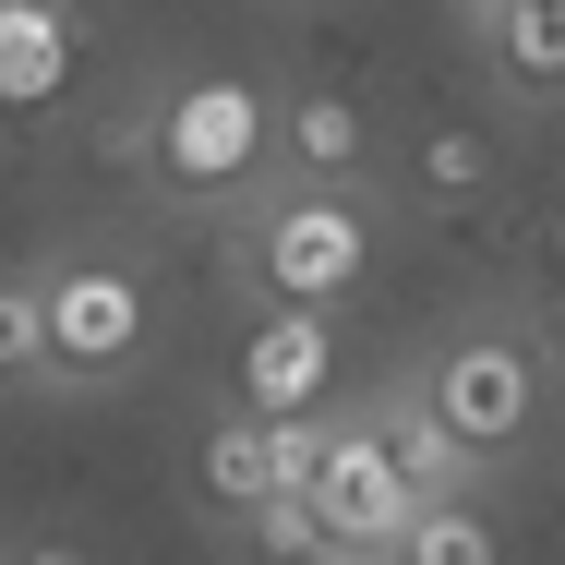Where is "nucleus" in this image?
<instances>
[{
	"mask_svg": "<svg viewBox=\"0 0 565 565\" xmlns=\"http://www.w3.org/2000/svg\"><path fill=\"white\" fill-rule=\"evenodd\" d=\"M265 145H277V109H265V85H241V73L169 85V109L145 132V157H157L169 193H241V181L265 169Z\"/></svg>",
	"mask_w": 565,
	"mask_h": 565,
	"instance_id": "f257e3e1",
	"label": "nucleus"
},
{
	"mask_svg": "<svg viewBox=\"0 0 565 565\" xmlns=\"http://www.w3.org/2000/svg\"><path fill=\"white\" fill-rule=\"evenodd\" d=\"M361 265H373V228H361V205L349 193H277L265 205V228H253V277L277 289V313H326V301H349L361 289Z\"/></svg>",
	"mask_w": 565,
	"mask_h": 565,
	"instance_id": "f03ea898",
	"label": "nucleus"
},
{
	"mask_svg": "<svg viewBox=\"0 0 565 565\" xmlns=\"http://www.w3.org/2000/svg\"><path fill=\"white\" fill-rule=\"evenodd\" d=\"M313 542H326V565H397V542H409V518H422V493H409V469L385 457V434L373 422H349L338 446H326V469H313Z\"/></svg>",
	"mask_w": 565,
	"mask_h": 565,
	"instance_id": "7ed1b4c3",
	"label": "nucleus"
},
{
	"mask_svg": "<svg viewBox=\"0 0 565 565\" xmlns=\"http://www.w3.org/2000/svg\"><path fill=\"white\" fill-rule=\"evenodd\" d=\"M422 409H434V434L457 457H493V446H518L542 422V373H530L518 338H457L434 361V385H422Z\"/></svg>",
	"mask_w": 565,
	"mask_h": 565,
	"instance_id": "20e7f679",
	"label": "nucleus"
},
{
	"mask_svg": "<svg viewBox=\"0 0 565 565\" xmlns=\"http://www.w3.org/2000/svg\"><path fill=\"white\" fill-rule=\"evenodd\" d=\"M145 277H120V265H73V277H49V361L61 373H120L132 349H145Z\"/></svg>",
	"mask_w": 565,
	"mask_h": 565,
	"instance_id": "39448f33",
	"label": "nucleus"
},
{
	"mask_svg": "<svg viewBox=\"0 0 565 565\" xmlns=\"http://www.w3.org/2000/svg\"><path fill=\"white\" fill-rule=\"evenodd\" d=\"M338 385V326L326 313H265L241 338V422H313Z\"/></svg>",
	"mask_w": 565,
	"mask_h": 565,
	"instance_id": "423d86ee",
	"label": "nucleus"
},
{
	"mask_svg": "<svg viewBox=\"0 0 565 565\" xmlns=\"http://www.w3.org/2000/svg\"><path fill=\"white\" fill-rule=\"evenodd\" d=\"M73 97V12H49V0H0V109L36 120Z\"/></svg>",
	"mask_w": 565,
	"mask_h": 565,
	"instance_id": "0eeeda50",
	"label": "nucleus"
},
{
	"mask_svg": "<svg viewBox=\"0 0 565 565\" xmlns=\"http://www.w3.org/2000/svg\"><path fill=\"white\" fill-rule=\"evenodd\" d=\"M469 36L505 61V85H530V97H554V85H565V0H481Z\"/></svg>",
	"mask_w": 565,
	"mask_h": 565,
	"instance_id": "6e6552de",
	"label": "nucleus"
},
{
	"mask_svg": "<svg viewBox=\"0 0 565 565\" xmlns=\"http://www.w3.org/2000/svg\"><path fill=\"white\" fill-rule=\"evenodd\" d=\"M277 145H289V169H313V193H326V181H349V169H361V145H373V120L349 109L338 85H301V97L277 109Z\"/></svg>",
	"mask_w": 565,
	"mask_h": 565,
	"instance_id": "1a4fd4ad",
	"label": "nucleus"
},
{
	"mask_svg": "<svg viewBox=\"0 0 565 565\" xmlns=\"http://www.w3.org/2000/svg\"><path fill=\"white\" fill-rule=\"evenodd\" d=\"M193 469H205V505H217V518H253V530H265V505H289V493H277V457H265V422H217Z\"/></svg>",
	"mask_w": 565,
	"mask_h": 565,
	"instance_id": "9d476101",
	"label": "nucleus"
},
{
	"mask_svg": "<svg viewBox=\"0 0 565 565\" xmlns=\"http://www.w3.org/2000/svg\"><path fill=\"white\" fill-rule=\"evenodd\" d=\"M409 193H422L434 217L481 205V193H493V145H481V132H457V120H434V132L409 145Z\"/></svg>",
	"mask_w": 565,
	"mask_h": 565,
	"instance_id": "9b49d317",
	"label": "nucleus"
},
{
	"mask_svg": "<svg viewBox=\"0 0 565 565\" xmlns=\"http://www.w3.org/2000/svg\"><path fill=\"white\" fill-rule=\"evenodd\" d=\"M397 565H505V542H493V518H481V505H457V493H434V505L409 518V542H397Z\"/></svg>",
	"mask_w": 565,
	"mask_h": 565,
	"instance_id": "f8f14e48",
	"label": "nucleus"
},
{
	"mask_svg": "<svg viewBox=\"0 0 565 565\" xmlns=\"http://www.w3.org/2000/svg\"><path fill=\"white\" fill-rule=\"evenodd\" d=\"M373 434H385V457H397V469H409V493H422V505H434V493H446V469H457V446H446V434H434V409H422V397H385V409H373Z\"/></svg>",
	"mask_w": 565,
	"mask_h": 565,
	"instance_id": "ddd939ff",
	"label": "nucleus"
},
{
	"mask_svg": "<svg viewBox=\"0 0 565 565\" xmlns=\"http://www.w3.org/2000/svg\"><path fill=\"white\" fill-rule=\"evenodd\" d=\"M36 373H61L49 361V289L0 277V385H36Z\"/></svg>",
	"mask_w": 565,
	"mask_h": 565,
	"instance_id": "4468645a",
	"label": "nucleus"
},
{
	"mask_svg": "<svg viewBox=\"0 0 565 565\" xmlns=\"http://www.w3.org/2000/svg\"><path fill=\"white\" fill-rule=\"evenodd\" d=\"M12 565H85V554H73V542H24Z\"/></svg>",
	"mask_w": 565,
	"mask_h": 565,
	"instance_id": "2eb2a0df",
	"label": "nucleus"
},
{
	"mask_svg": "<svg viewBox=\"0 0 565 565\" xmlns=\"http://www.w3.org/2000/svg\"><path fill=\"white\" fill-rule=\"evenodd\" d=\"M542 338L565 349V277H554V289H542Z\"/></svg>",
	"mask_w": 565,
	"mask_h": 565,
	"instance_id": "dca6fc26",
	"label": "nucleus"
}]
</instances>
